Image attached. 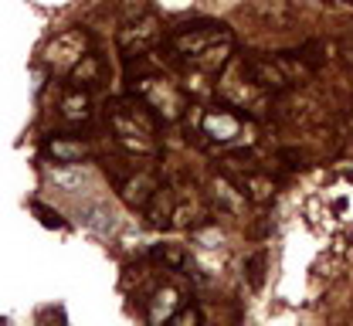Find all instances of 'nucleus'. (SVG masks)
I'll use <instances>...</instances> for the list:
<instances>
[{
    "label": "nucleus",
    "instance_id": "obj_1",
    "mask_svg": "<svg viewBox=\"0 0 353 326\" xmlns=\"http://www.w3.org/2000/svg\"><path fill=\"white\" fill-rule=\"evenodd\" d=\"M160 123H163V116L136 92H130L126 99H116L109 105V126H112L116 140L123 143V150H130V153H153Z\"/></svg>",
    "mask_w": 353,
    "mask_h": 326
},
{
    "label": "nucleus",
    "instance_id": "obj_2",
    "mask_svg": "<svg viewBox=\"0 0 353 326\" xmlns=\"http://www.w3.org/2000/svg\"><path fill=\"white\" fill-rule=\"evenodd\" d=\"M231 41V34L221 28V24H187V28H180L174 34V51H180L183 58H201L204 51H211V48H218V45H228Z\"/></svg>",
    "mask_w": 353,
    "mask_h": 326
},
{
    "label": "nucleus",
    "instance_id": "obj_3",
    "mask_svg": "<svg viewBox=\"0 0 353 326\" xmlns=\"http://www.w3.org/2000/svg\"><path fill=\"white\" fill-rule=\"evenodd\" d=\"M201 133L214 143H234L245 133V123H241V116L234 109L214 105V109H204L201 112Z\"/></svg>",
    "mask_w": 353,
    "mask_h": 326
},
{
    "label": "nucleus",
    "instance_id": "obj_4",
    "mask_svg": "<svg viewBox=\"0 0 353 326\" xmlns=\"http://www.w3.org/2000/svg\"><path fill=\"white\" fill-rule=\"evenodd\" d=\"M160 38H163L160 24H157L153 17H139V21H132V24H126V28L119 31V48H123L126 58H139V54H146L153 45H160Z\"/></svg>",
    "mask_w": 353,
    "mask_h": 326
},
{
    "label": "nucleus",
    "instance_id": "obj_5",
    "mask_svg": "<svg viewBox=\"0 0 353 326\" xmlns=\"http://www.w3.org/2000/svg\"><path fill=\"white\" fill-rule=\"evenodd\" d=\"M153 258H146V262H132L123 269V279H119V289L130 296V299H150L153 292H157V285H160V276L153 272Z\"/></svg>",
    "mask_w": 353,
    "mask_h": 326
},
{
    "label": "nucleus",
    "instance_id": "obj_6",
    "mask_svg": "<svg viewBox=\"0 0 353 326\" xmlns=\"http://www.w3.org/2000/svg\"><path fill=\"white\" fill-rule=\"evenodd\" d=\"M85 51H88V34L79 31V28H72V31L58 34L51 45L44 48V61H51V65H75Z\"/></svg>",
    "mask_w": 353,
    "mask_h": 326
},
{
    "label": "nucleus",
    "instance_id": "obj_7",
    "mask_svg": "<svg viewBox=\"0 0 353 326\" xmlns=\"http://www.w3.org/2000/svg\"><path fill=\"white\" fill-rule=\"evenodd\" d=\"M183 303H190L187 299V292L183 289H176V285H157V292L150 296V303H146V316H150V323H170L174 320V313L183 306Z\"/></svg>",
    "mask_w": 353,
    "mask_h": 326
},
{
    "label": "nucleus",
    "instance_id": "obj_8",
    "mask_svg": "<svg viewBox=\"0 0 353 326\" xmlns=\"http://www.w3.org/2000/svg\"><path fill=\"white\" fill-rule=\"evenodd\" d=\"M153 194H157V181L150 177V170H132L130 177L119 181V197L130 207H146Z\"/></svg>",
    "mask_w": 353,
    "mask_h": 326
},
{
    "label": "nucleus",
    "instance_id": "obj_9",
    "mask_svg": "<svg viewBox=\"0 0 353 326\" xmlns=\"http://www.w3.org/2000/svg\"><path fill=\"white\" fill-rule=\"evenodd\" d=\"M44 156L48 160H54V163H82L88 153H92V146L82 140H68V136H48L44 140Z\"/></svg>",
    "mask_w": 353,
    "mask_h": 326
},
{
    "label": "nucleus",
    "instance_id": "obj_10",
    "mask_svg": "<svg viewBox=\"0 0 353 326\" xmlns=\"http://www.w3.org/2000/svg\"><path fill=\"white\" fill-rule=\"evenodd\" d=\"M61 116L68 123H85L88 116H92V92L79 89V85H68L65 95H61Z\"/></svg>",
    "mask_w": 353,
    "mask_h": 326
},
{
    "label": "nucleus",
    "instance_id": "obj_11",
    "mask_svg": "<svg viewBox=\"0 0 353 326\" xmlns=\"http://www.w3.org/2000/svg\"><path fill=\"white\" fill-rule=\"evenodd\" d=\"M174 190L170 187H157V194L150 197V204H146V221L153 225V228H163V225H174Z\"/></svg>",
    "mask_w": 353,
    "mask_h": 326
},
{
    "label": "nucleus",
    "instance_id": "obj_12",
    "mask_svg": "<svg viewBox=\"0 0 353 326\" xmlns=\"http://www.w3.org/2000/svg\"><path fill=\"white\" fill-rule=\"evenodd\" d=\"M99 79H102V65H99L95 51H85L68 72V85H79V89H88V92H92V85H99Z\"/></svg>",
    "mask_w": 353,
    "mask_h": 326
},
{
    "label": "nucleus",
    "instance_id": "obj_13",
    "mask_svg": "<svg viewBox=\"0 0 353 326\" xmlns=\"http://www.w3.org/2000/svg\"><path fill=\"white\" fill-rule=\"evenodd\" d=\"M75 218H82V225H85L88 232L95 234H109L116 228V218L102 207V204H88V207H79V214Z\"/></svg>",
    "mask_w": 353,
    "mask_h": 326
},
{
    "label": "nucleus",
    "instance_id": "obj_14",
    "mask_svg": "<svg viewBox=\"0 0 353 326\" xmlns=\"http://www.w3.org/2000/svg\"><path fill=\"white\" fill-rule=\"evenodd\" d=\"M48 177H51L58 187H65V190H82V187L88 184V174L79 167V163H68V167L51 163V167H48Z\"/></svg>",
    "mask_w": 353,
    "mask_h": 326
},
{
    "label": "nucleus",
    "instance_id": "obj_15",
    "mask_svg": "<svg viewBox=\"0 0 353 326\" xmlns=\"http://www.w3.org/2000/svg\"><path fill=\"white\" fill-rule=\"evenodd\" d=\"M150 258L157 262V265H167V269H180V265H187V255H183V248H176V245H157L153 252H150Z\"/></svg>",
    "mask_w": 353,
    "mask_h": 326
},
{
    "label": "nucleus",
    "instance_id": "obj_16",
    "mask_svg": "<svg viewBox=\"0 0 353 326\" xmlns=\"http://www.w3.org/2000/svg\"><path fill=\"white\" fill-rule=\"evenodd\" d=\"M245 187H248V194H252L255 201H268V197H272V190H275V184H272V181H265V177H248Z\"/></svg>",
    "mask_w": 353,
    "mask_h": 326
},
{
    "label": "nucleus",
    "instance_id": "obj_17",
    "mask_svg": "<svg viewBox=\"0 0 353 326\" xmlns=\"http://www.w3.org/2000/svg\"><path fill=\"white\" fill-rule=\"evenodd\" d=\"M174 326H183V323H201V313H197V306H190V303H183L180 309L174 313Z\"/></svg>",
    "mask_w": 353,
    "mask_h": 326
},
{
    "label": "nucleus",
    "instance_id": "obj_18",
    "mask_svg": "<svg viewBox=\"0 0 353 326\" xmlns=\"http://www.w3.org/2000/svg\"><path fill=\"white\" fill-rule=\"evenodd\" d=\"M248 279H252V285H262L265 282V252L248 258Z\"/></svg>",
    "mask_w": 353,
    "mask_h": 326
},
{
    "label": "nucleus",
    "instance_id": "obj_19",
    "mask_svg": "<svg viewBox=\"0 0 353 326\" xmlns=\"http://www.w3.org/2000/svg\"><path fill=\"white\" fill-rule=\"evenodd\" d=\"M34 214H38V221H44L48 228H65V221H61V218H58V214H54L48 204H34Z\"/></svg>",
    "mask_w": 353,
    "mask_h": 326
},
{
    "label": "nucleus",
    "instance_id": "obj_20",
    "mask_svg": "<svg viewBox=\"0 0 353 326\" xmlns=\"http://www.w3.org/2000/svg\"><path fill=\"white\" fill-rule=\"evenodd\" d=\"M350 119H353V116H350Z\"/></svg>",
    "mask_w": 353,
    "mask_h": 326
}]
</instances>
